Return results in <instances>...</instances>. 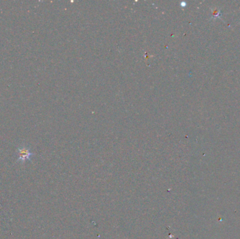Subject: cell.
I'll return each mask as SVG.
<instances>
[{
    "label": "cell",
    "mask_w": 240,
    "mask_h": 239,
    "mask_svg": "<svg viewBox=\"0 0 240 239\" xmlns=\"http://www.w3.org/2000/svg\"><path fill=\"white\" fill-rule=\"evenodd\" d=\"M18 161L22 163L25 162L26 160H30V157L33 155L32 153L30 152V150L28 147H21L18 148Z\"/></svg>",
    "instance_id": "6da1fadb"
}]
</instances>
